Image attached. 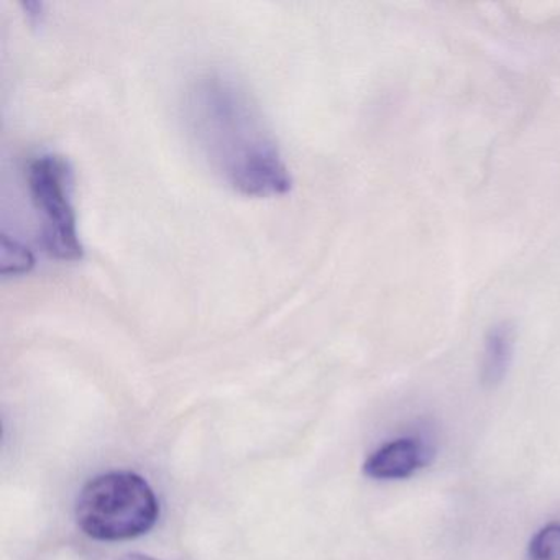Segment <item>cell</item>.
<instances>
[{
    "label": "cell",
    "mask_w": 560,
    "mask_h": 560,
    "mask_svg": "<svg viewBox=\"0 0 560 560\" xmlns=\"http://www.w3.org/2000/svg\"><path fill=\"white\" fill-rule=\"evenodd\" d=\"M429 460V451L419 439H396L373 452L363 465L366 477L401 480L411 477Z\"/></svg>",
    "instance_id": "277c9868"
},
{
    "label": "cell",
    "mask_w": 560,
    "mask_h": 560,
    "mask_svg": "<svg viewBox=\"0 0 560 560\" xmlns=\"http://www.w3.org/2000/svg\"><path fill=\"white\" fill-rule=\"evenodd\" d=\"M514 350V327L510 323H500L488 330L485 337L481 380L487 386H497L503 382L511 365Z\"/></svg>",
    "instance_id": "5b68a950"
},
{
    "label": "cell",
    "mask_w": 560,
    "mask_h": 560,
    "mask_svg": "<svg viewBox=\"0 0 560 560\" xmlns=\"http://www.w3.org/2000/svg\"><path fill=\"white\" fill-rule=\"evenodd\" d=\"M529 560H560V524H549L533 537Z\"/></svg>",
    "instance_id": "52a82bcc"
},
{
    "label": "cell",
    "mask_w": 560,
    "mask_h": 560,
    "mask_svg": "<svg viewBox=\"0 0 560 560\" xmlns=\"http://www.w3.org/2000/svg\"><path fill=\"white\" fill-rule=\"evenodd\" d=\"M2 275L22 273V271L31 270L34 265V255L21 242L9 237L8 234L2 235Z\"/></svg>",
    "instance_id": "8992f818"
},
{
    "label": "cell",
    "mask_w": 560,
    "mask_h": 560,
    "mask_svg": "<svg viewBox=\"0 0 560 560\" xmlns=\"http://www.w3.org/2000/svg\"><path fill=\"white\" fill-rule=\"evenodd\" d=\"M160 506L152 487L132 471H113L88 481L77 504V520L88 536L126 540L155 526Z\"/></svg>",
    "instance_id": "7a4b0ae2"
},
{
    "label": "cell",
    "mask_w": 560,
    "mask_h": 560,
    "mask_svg": "<svg viewBox=\"0 0 560 560\" xmlns=\"http://www.w3.org/2000/svg\"><path fill=\"white\" fill-rule=\"evenodd\" d=\"M25 182L45 252L61 261L81 260L84 248L78 232L70 163L55 153H40L27 163Z\"/></svg>",
    "instance_id": "3957f363"
},
{
    "label": "cell",
    "mask_w": 560,
    "mask_h": 560,
    "mask_svg": "<svg viewBox=\"0 0 560 560\" xmlns=\"http://www.w3.org/2000/svg\"><path fill=\"white\" fill-rule=\"evenodd\" d=\"M116 560H156L153 557L142 556V553H126V556L117 557Z\"/></svg>",
    "instance_id": "ba28073f"
},
{
    "label": "cell",
    "mask_w": 560,
    "mask_h": 560,
    "mask_svg": "<svg viewBox=\"0 0 560 560\" xmlns=\"http://www.w3.org/2000/svg\"><path fill=\"white\" fill-rule=\"evenodd\" d=\"M186 129L212 172L250 198L283 196L293 186L280 147L247 88L221 70L198 74L183 103Z\"/></svg>",
    "instance_id": "6da1fadb"
}]
</instances>
